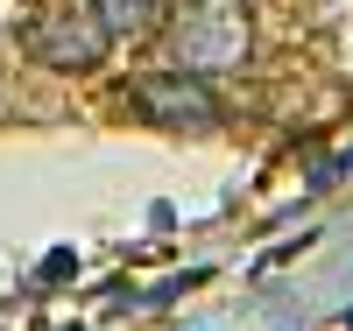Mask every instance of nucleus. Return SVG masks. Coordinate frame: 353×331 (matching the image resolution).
Listing matches in <instances>:
<instances>
[{
    "label": "nucleus",
    "instance_id": "obj_4",
    "mask_svg": "<svg viewBox=\"0 0 353 331\" xmlns=\"http://www.w3.org/2000/svg\"><path fill=\"white\" fill-rule=\"evenodd\" d=\"M92 14H99L106 36H141L156 21V0H92Z\"/></svg>",
    "mask_w": 353,
    "mask_h": 331
},
{
    "label": "nucleus",
    "instance_id": "obj_1",
    "mask_svg": "<svg viewBox=\"0 0 353 331\" xmlns=\"http://www.w3.org/2000/svg\"><path fill=\"white\" fill-rule=\"evenodd\" d=\"M170 64L176 71H241L248 64V43H254V28H248V0H176V14H170Z\"/></svg>",
    "mask_w": 353,
    "mask_h": 331
},
{
    "label": "nucleus",
    "instance_id": "obj_5",
    "mask_svg": "<svg viewBox=\"0 0 353 331\" xmlns=\"http://www.w3.org/2000/svg\"><path fill=\"white\" fill-rule=\"evenodd\" d=\"M71 268H78L71 254H50V261H43V282H64V275H71Z\"/></svg>",
    "mask_w": 353,
    "mask_h": 331
},
{
    "label": "nucleus",
    "instance_id": "obj_3",
    "mask_svg": "<svg viewBox=\"0 0 353 331\" xmlns=\"http://www.w3.org/2000/svg\"><path fill=\"white\" fill-rule=\"evenodd\" d=\"M128 99H134V113H149L156 127H212L219 120V99H212V85L198 71H149V78L128 85Z\"/></svg>",
    "mask_w": 353,
    "mask_h": 331
},
{
    "label": "nucleus",
    "instance_id": "obj_2",
    "mask_svg": "<svg viewBox=\"0 0 353 331\" xmlns=\"http://www.w3.org/2000/svg\"><path fill=\"white\" fill-rule=\"evenodd\" d=\"M106 28L99 14H85V8H43L36 21H28V56L50 71H92L99 56H106Z\"/></svg>",
    "mask_w": 353,
    "mask_h": 331
}]
</instances>
